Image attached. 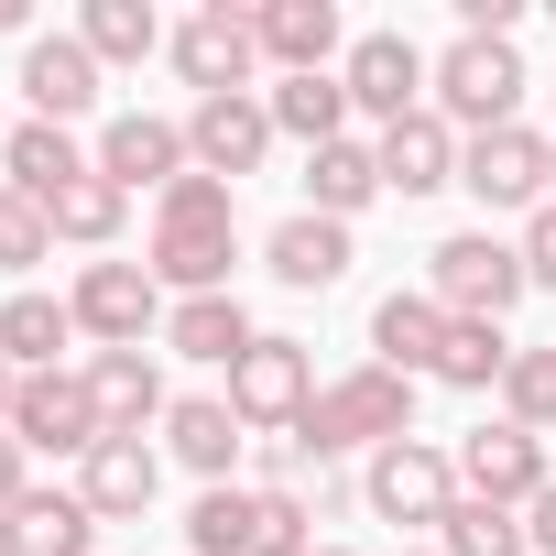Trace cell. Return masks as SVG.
Segmentation results:
<instances>
[{
    "instance_id": "1",
    "label": "cell",
    "mask_w": 556,
    "mask_h": 556,
    "mask_svg": "<svg viewBox=\"0 0 556 556\" xmlns=\"http://www.w3.org/2000/svg\"><path fill=\"white\" fill-rule=\"evenodd\" d=\"M142 262H153L164 295H229V273H240V186H218V175H175V186L153 197V240H142Z\"/></svg>"
},
{
    "instance_id": "2",
    "label": "cell",
    "mask_w": 556,
    "mask_h": 556,
    "mask_svg": "<svg viewBox=\"0 0 556 556\" xmlns=\"http://www.w3.org/2000/svg\"><path fill=\"white\" fill-rule=\"evenodd\" d=\"M393 437H415V382L382 371V361H361V371L317 382V404H306V426H295V458L339 469V458H382Z\"/></svg>"
},
{
    "instance_id": "3",
    "label": "cell",
    "mask_w": 556,
    "mask_h": 556,
    "mask_svg": "<svg viewBox=\"0 0 556 556\" xmlns=\"http://www.w3.org/2000/svg\"><path fill=\"white\" fill-rule=\"evenodd\" d=\"M523 88H534V66H523L513 34H447V55L426 77V110L469 142V131H513L523 121Z\"/></svg>"
},
{
    "instance_id": "4",
    "label": "cell",
    "mask_w": 556,
    "mask_h": 556,
    "mask_svg": "<svg viewBox=\"0 0 556 556\" xmlns=\"http://www.w3.org/2000/svg\"><path fill=\"white\" fill-rule=\"evenodd\" d=\"M426 295H437L447 317H513V306L534 295L523 240H502V229H447V240L426 251Z\"/></svg>"
},
{
    "instance_id": "5",
    "label": "cell",
    "mask_w": 556,
    "mask_h": 556,
    "mask_svg": "<svg viewBox=\"0 0 556 556\" xmlns=\"http://www.w3.org/2000/svg\"><path fill=\"white\" fill-rule=\"evenodd\" d=\"M66 317H77L88 350H164L175 295L153 285V262H88L77 285H66Z\"/></svg>"
},
{
    "instance_id": "6",
    "label": "cell",
    "mask_w": 556,
    "mask_h": 556,
    "mask_svg": "<svg viewBox=\"0 0 556 556\" xmlns=\"http://www.w3.org/2000/svg\"><path fill=\"white\" fill-rule=\"evenodd\" d=\"M458 186L480 197V229H491V218H534V207L556 197V142H545L534 121L469 131V142H458Z\"/></svg>"
},
{
    "instance_id": "7",
    "label": "cell",
    "mask_w": 556,
    "mask_h": 556,
    "mask_svg": "<svg viewBox=\"0 0 556 556\" xmlns=\"http://www.w3.org/2000/svg\"><path fill=\"white\" fill-rule=\"evenodd\" d=\"M426 77H437V55H426V45H415L404 23H371V34H350V55H339L350 121H371V131L415 121V110H426Z\"/></svg>"
},
{
    "instance_id": "8",
    "label": "cell",
    "mask_w": 556,
    "mask_h": 556,
    "mask_svg": "<svg viewBox=\"0 0 556 556\" xmlns=\"http://www.w3.org/2000/svg\"><path fill=\"white\" fill-rule=\"evenodd\" d=\"M361 502H371V523L437 534L447 502H458V447H437V437H393L382 458H361Z\"/></svg>"
},
{
    "instance_id": "9",
    "label": "cell",
    "mask_w": 556,
    "mask_h": 556,
    "mask_svg": "<svg viewBox=\"0 0 556 556\" xmlns=\"http://www.w3.org/2000/svg\"><path fill=\"white\" fill-rule=\"evenodd\" d=\"M306 404H317V350L285 339V328H262V339L240 350V371H229V415H240L251 437H295Z\"/></svg>"
},
{
    "instance_id": "10",
    "label": "cell",
    "mask_w": 556,
    "mask_h": 556,
    "mask_svg": "<svg viewBox=\"0 0 556 556\" xmlns=\"http://www.w3.org/2000/svg\"><path fill=\"white\" fill-rule=\"evenodd\" d=\"M175 77L197 88V99H240V88H262V34H251V12L240 0H197V12L175 23Z\"/></svg>"
},
{
    "instance_id": "11",
    "label": "cell",
    "mask_w": 556,
    "mask_h": 556,
    "mask_svg": "<svg viewBox=\"0 0 556 556\" xmlns=\"http://www.w3.org/2000/svg\"><path fill=\"white\" fill-rule=\"evenodd\" d=\"M88 153H99V175H110L121 197H164L175 175H197V153H186V121H164V110H110Z\"/></svg>"
},
{
    "instance_id": "12",
    "label": "cell",
    "mask_w": 556,
    "mask_h": 556,
    "mask_svg": "<svg viewBox=\"0 0 556 556\" xmlns=\"http://www.w3.org/2000/svg\"><path fill=\"white\" fill-rule=\"evenodd\" d=\"M12 437H23V458H88V447L110 437L88 371H23V393H12Z\"/></svg>"
},
{
    "instance_id": "13",
    "label": "cell",
    "mask_w": 556,
    "mask_h": 556,
    "mask_svg": "<svg viewBox=\"0 0 556 556\" xmlns=\"http://www.w3.org/2000/svg\"><path fill=\"white\" fill-rule=\"evenodd\" d=\"M273 110H262V88H240V99H186V153H197V175H218V186H240V175H262L273 164Z\"/></svg>"
},
{
    "instance_id": "14",
    "label": "cell",
    "mask_w": 556,
    "mask_h": 556,
    "mask_svg": "<svg viewBox=\"0 0 556 556\" xmlns=\"http://www.w3.org/2000/svg\"><path fill=\"white\" fill-rule=\"evenodd\" d=\"M545 480H556V469H545V437H534V426H513V415H502V426H469V437H458V491H469V502L523 513Z\"/></svg>"
},
{
    "instance_id": "15",
    "label": "cell",
    "mask_w": 556,
    "mask_h": 556,
    "mask_svg": "<svg viewBox=\"0 0 556 556\" xmlns=\"http://www.w3.org/2000/svg\"><path fill=\"white\" fill-rule=\"evenodd\" d=\"M251 34H262L273 77H339V55H350L339 0H251Z\"/></svg>"
},
{
    "instance_id": "16",
    "label": "cell",
    "mask_w": 556,
    "mask_h": 556,
    "mask_svg": "<svg viewBox=\"0 0 556 556\" xmlns=\"http://www.w3.org/2000/svg\"><path fill=\"white\" fill-rule=\"evenodd\" d=\"M350 262H361V229H339V218H317V207H295V218L262 229V273H273L285 295H328V285H350Z\"/></svg>"
},
{
    "instance_id": "17",
    "label": "cell",
    "mask_w": 556,
    "mask_h": 556,
    "mask_svg": "<svg viewBox=\"0 0 556 556\" xmlns=\"http://www.w3.org/2000/svg\"><path fill=\"white\" fill-rule=\"evenodd\" d=\"M12 88L34 99V121H55V131H77L88 110H99V88H110V66L77 45V34H34L23 45V66H12Z\"/></svg>"
},
{
    "instance_id": "18",
    "label": "cell",
    "mask_w": 556,
    "mask_h": 556,
    "mask_svg": "<svg viewBox=\"0 0 556 556\" xmlns=\"http://www.w3.org/2000/svg\"><path fill=\"white\" fill-rule=\"evenodd\" d=\"M164 458H175L197 491H218V480H240L251 426L229 415V393H175V404H164Z\"/></svg>"
},
{
    "instance_id": "19",
    "label": "cell",
    "mask_w": 556,
    "mask_h": 556,
    "mask_svg": "<svg viewBox=\"0 0 556 556\" xmlns=\"http://www.w3.org/2000/svg\"><path fill=\"white\" fill-rule=\"evenodd\" d=\"M153 491H164V447H153V437H99V447L77 458V502H88L99 523H142Z\"/></svg>"
},
{
    "instance_id": "20",
    "label": "cell",
    "mask_w": 556,
    "mask_h": 556,
    "mask_svg": "<svg viewBox=\"0 0 556 556\" xmlns=\"http://www.w3.org/2000/svg\"><path fill=\"white\" fill-rule=\"evenodd\" d=\"M371 153H382V197H437V186H458V131L437 121V110H415V121H393V131H371Z\"/></svg>"
},
{
    "instance_id": "21",
    "label": "cell",
    "mask_w": 556,
    "mask_h": 556,
    "mask_svg": "<svg viewBox=\"0 0 556 556\" xmlns=\"http://www.w3.org/2000/svg\"><path fill=\"white\" fill-rule=\"evenodd\" d=\"M88 393H99V426L110 437H142L164 426V350H88Z\"/></svg>"
},
{
    "instance_id": "22",
    "label": "cell",
    "mask_w": 556,
    "mask_h": 556,
    "mask_svg": "<svg viewBox=\"0 0 556 556\" xmlns=\"http://www.w3.org/2000/svg\"><path fill=\"white\" fill-rule=\"evenodd\" d=\"M77 175H99V153H88L77 131H55V121H12V142H0V186H23L34 207H55Z\"/></svg>"
},
{
    "instance_id": "23",
    "label": "cell",
    "mask_w": 556,
    "mask_h": 556,
    "mask_svg": "<svg viewBox=\"0 0 556 556\" xmlns=\"http://www.w3.org/2000/svg\"><path fill=\"white\" fill-rule=\"evenodd\" d=\"M251 339L262 328L240 295H175V317H164V361H197V371H240Z\"/></svg>"
},
{
    "instance_id": "24",
    "label": "cell",
    "mask_w": 556,
    "mask_h": 556,
    "mask_svg": "<svg viewBox=\"0 0 556 556\" xmlns=\"http://www.w3.org/2000/svg\"><path fill=\"white\" fill-rule=\"evenodd\" d=\"M437 350H447V306H437L426 285H393V295L371 306V361H382V371H404V382H426V371H437Z\"/></svg>"
},
{
    "instance_id": "25",
    "label": "cell",
    "mask_w": 556,
    "mask_h": 556,
    "mask_svg": "<svg viewBox=\"0 0 556 556\" xmlns=\"http://www.w3.org/2000/svg\"><path fill=\"white\" fill-rule=\"evenodd\" d=\"M186 556H273V502L251 480H218L186 502Z\"/></svg>"
},
{
    "instance_id": "26",
    "label": "cell",
    "mask_w": 556,
    "mask_h": 556,
    "mask_svg": "<svg viewBox=\"0 0 556 556\" xmlns=\"http://www.w3.org/2000/svg\"><path fill=\"white\" fill-rule=\"evenodd\" d=\"M295 186H306V207H317V218L361 229V207L382 197V153H371L361 131H339V142H317V153H306V175H295Z\"/></svg>"
},
{
    "instance_id": "27",
    "label": "cell",
    "mask_w": 556,
    "mask_h": 556,
    "mask_svg": "<svg viewBox=\"0 0 556 556\" xmlns=\"http://www.w3.org/2000/svg\"><path fill=\"white\" fill-rule=\"evenodd\" d=\"M66 350H77L66 295H45V285H12V295H0V361H12V371H66Z\"/></svg>"
},
{
    "instance_id": "28",
    "label": "cell",
    "mask_w": 556,
    "mask_h": 556,
    "mask_svg": "<svg viewBox=\"0 0 556 556\" xmlns=\"http://www.w3.org/2000/svg\"><path fill=\"white\" fill-rule=\"evenodd\" d=\"M12 556H99V513L77 502V491H23L12 502Z\"/></svg>"
},
{
    "instance_id": "29",
    "label": "cell",
    "mask_w": 556,
    "mask_h": 556,
    "mask_svg": "<svg viewBox=\"0 0 556 556\" xmlns=\"http://www.w3.org/2000/svg\"><path fill=\"white\" fill-rule=\"evenodd\" d=\"M513 328L502 317H447V350H437V371L426 382H447V393H502V371H513Z\"/></svg>"
},
{
    "instance_id": "30",
    "label": "cell",
    "mask_w": 556,
    "mask_h": 556,
    "mask_svg": "<svg viewBox=\"0 0 556 556\" xmlns=\"http://www.w3.org/2000/svg\"><path fill=\"white\" fill-rule=\"evenodd\" d=\"M77 45H88L99 66H153L175 34H164L153 0H88V12H77Z\"/></svg>"
},
{
    "instance_id": "31",
    "label": "cell",
    "mask_w": 556,
    "mask_h": 556,
    "mask_svg": "<svg viewBox=\"0 0 556 556\" xmlns=\"http://www.w3.org/2000/svg\"><path fill=\"white\" fill-rule=\"evenodd\" d=\"M262 110H273V131L306 142V153L350 131V88H339V77H273V88H262Z\"/></svg>"
},
{
    "instance_id": "32",
    "label": "cell",
    "mask_w": 556,
    "mask_h": 556,
    "mask_svg": "<svg viewBox=\"0 0 556 556\" xmlns=\"http://www.w3.org/2000/svg\"><path fill=\"white\" fill-rule=\"evenodd\" d=\"M45 218H55V240H77V251H99V262H110V240L131 229V197H121L110 175H77V186H66Z\"/></svg>"
},
{
    "instance_id": "33",
    "label": "cell",
    "mask_w": 556,
    "mask_h": 556,
    "mask_svg": "<svg viewBox=\"0 0 556 556\" xmlns=\"http://www.w3.org/2000/svg\"><path fill=\"white\" fill-rule=\"evenodd\" d=\"M437 556H534L523 545V513H502V502H447V523H437Z\"/></svg>"
},
{
    "instance_id": "34",
    "label": "cell",
    "mask_w": 556,
    "mask_h": 556,
    "mask_svg": "<svg viewBox=\"0 0 556 556\" xmlns=\"http://www.w3.org/2000/svg\"><path fill=\"white\" fill-rule=\"evenodd\" d=\"M502 415L534 426V437H556V339H523V350H513V371H502Z\"/></svg>"
},
{
    "instance_id": "35",
    "label": "cell",
    "mask_w": 556,
    "mask_h": 556,
    "mask_svg": "<svg viewBox=\"0 0 556 556\" xmlns=\"http://www.w3.org/2000/svg\"><path fill=\"white\" fill-rule=\"evenodd\" d=\"M34 262H55V218H45V207H34L23 186H0V273L23 285Z\"/></svg>"
},
{
    "instance_id": "36",
    "label": "cell",
    "mask_w": 556,
    "mask_h": 556,
    "mask_svg": "<svg viewBox=\"0 0 556 556\" xmlns=\"http://www.w3.org/2000/svg\"><path fill=\"white\" fill-rule=\"evenodd\" d=\"M513 240H523V273H534V295H556V197H545V207H534Z\"/></svg>"
},
{
    "instance_id": "37",
    "label": "cell",
    "mask_w": 556,
    "mask_h": 556,
    "mask_svg": "<svg viewBox=\"0 0 556 556\" xmlns=\"http://www.w3.org/2000/svg\"><path fill=\"white\" fill-rule=\"evenodd\" d=\"M251 491H295V437H251Z\"/></svg>"
},
{
    "instance_id": "38",
    "label": "cell",
    "mask_w": 556,
    "mask_h": 556,
    "mask_svg": "<svg viewBox=\"0 0 556 556\" xmlns=\"http://www.w3.org/2000/svg\"><path fill=\"white\" fill-rule=\"evenodd\" d=\"M23 491H34V458H23V437H12V426H0V513H12Z\"/></svg>"
},
{
    "instance_id": "39",
    "label": "cell",
    "mask_w": 556,
    "mask_h": 556,
    "mask_svg": "<svg viewBox=\"0 0 556 556\" xmlns=\"http://www.w3.org/2000/svg\"><path fill=\"white\" fill-rule=\"evenodd\" d=\"M523 0H458V34H513Z\"/></svg>"
},
{
    "instance_id": "40",
    "label": "cell",
    "mask_w": 556,
    "mask_h": 556,
    "mask_svg": "<svg viewBox=\"0 0 556 556\" xmlns=\"http://www.w3.org/2000/svg\"><path fill=\"white\" fill-rule=\"evenodd\" d=\"M523 545H534V556H556V480L523 502Z\"/></svg>"
},
{
    "instance_id": "41",
    "label": "cell",
    "mask_w": 556,
    "mask_h": 556,
    "mask_svg": "<svg viewBox=\"0 0 556 556\" xmlns=\"http://www.w3.org/2000/svg\"><path fill=\"white\" fill-rule=\"evenodd\" d=\"M12 393H23V371H12V361H0V426H12Z\"/></svg>"
},
{
    "instance_id": "42",
    "label": "cell",
    "mask_w": 556,
    "mask_h": 556,
    "mask_svg": "<svg viewBox=\"0 0 556 556\" xmlns=\"http://www.w3.org/2000/svg\"><path fill=\"white\" fill-rule=\"evenodd\" d=\"M0 556H12V513H0Z\"/></svg>"
},
{
    "instance_id": "43",
    "label": "cell",
    "mask_w": 556,
    "mask_h": 556,
    "mask_svg": "<svg viewBox=\"0 0 556 556\" xmlns=\"http://www.w3.org/2000/svg\"><path fill=\"white\" fill-rule=\"evenodd\" d=\"M393 556H437V545H393Z\"/></svg>"
},
{
    "instance_id": "44",
    "label": "cell",
    "mask_w": 556,
    "mask_h": 556,
    "mask_svg": "<svg viewBox=\"0 0 556 556\" xmlns=\"http://www.w3.org/2000/svg\"><path fill=\"white\" fill-rule=\"evenodd\" d=\"M317 556H350V545H317Z\"/></svg>"
},
{
    "instance_id": "45",
    "label": "cell",
    "mask_w": 556,
    "mask_h": 556,
    "mask_svg": "<svg viewBox=\"0 0 556 556\" xmlns=\"http://www.w3.org/2000/svg\"><path fill=\"white\" fill-rule=\"evenodd\" d=\"M0 142H12V121H0Z\"/></svg>"
},
{
    "instance_id": "46",
    "label": "cell",
    "mask_w": 556,
    "mask_h": 556,
    "mask_svg": "<svg viewBox=\"0 0 556 556\" xmlns=\"http://www.w3.org/2000/svg\"><path fill=\"white\" fill-rule=\"evenodd\" d=\"M545 12H556V0H545Z\"/></svg>"
}]
</instances>
